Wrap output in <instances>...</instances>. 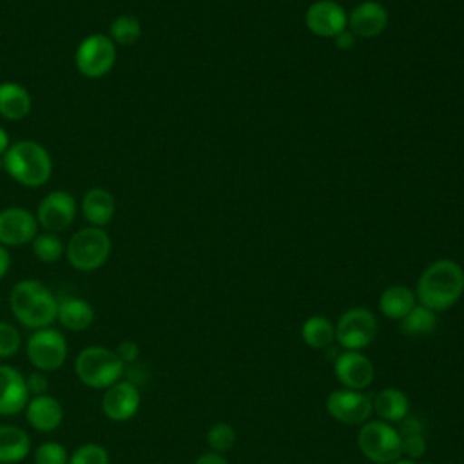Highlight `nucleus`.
<instances>
[{"instance_id":"1","label":"nucleus","mask_w":464,"mask_h":464,"mask_svg":"<svg viewBox=\"0 0 464 464\" xmlns=\"http://www.w3.org/2000/svg\"><path fill=\"white\" fill-rule=\"evenodd\" d=\"M9 312L27 330L53 326L58 317V297L40 279L25 277L16 281L7 295Z\"/></svg>"},{"instance_id":"2","label":"nucleus","mask_w":464,"mask_h":464,"mask_svg":"<svg viewBox=\"0 0 464 464\" xmlns=\"http://www.w3.org/2000/svg\"><path fill=\"white\" fill-rule=\"evenodd\" d=\"M464 292V270L453 259H437L424 268L417 281L415 297L419 304L444 312L451 308Z\"/></svg>"},{"instance_id":"3","label":"nucleus","mask_w":464,"mask_h":464,"mask_svg":"<svg viewBox=\"0 0 464 464\" xmlns=\"http://www.w3.org/2000/svg\"><path fill=\"white\" fill-rule=\"evenodd\" d=\"M4 170L18 185L40 188L53 176V158L40 141L16 140L4 154Z\"/></svg>"},{"instance_id":"4","label":"nucleus","mask_w":464,"mask_h":464,"mask_svg":"<svg viewBox=\"0 0 464 464\" xmlns=\"http://www.w3.org/2000/svg\"><path fill=\"white\" fill-rule=\"evenodd\" d=\"M74 373L78 381L92 390H105L125 375V364L114 348L105 344L83 346L74 357Z\"/></svg>"},{"instance_id":"5","label":"nucleus","mask_w":464,"mask_h":464,"mask_svg":"<svg viewBox=\"0 0 464 464\" xmlns=\"http://www.w3.org/2000/svg\"><path fill=\"white\" fill-rule=\"evenodd\" d=\"M112 241L102 227H82L65 243V259L78 272L100 270L111 257Z\"/></svg>"},{"instance_id":"6","label":"nucleus","mask_w":464,"mask_h":464,"mask_svg":"<svg viewBox=\"0 0 464 464\" xmlns=\"http://www.w3.org/2000/svg\"><path fill=\"white\" fill-rule=\"evenodd\" d=\"M24 350L33 370L44 373L60 370L69 357L67 337L54 326L33 330L24 343Z\"/></svg>"},{"instance_id":"7","label":"nucleus","mask_w":464,"mask_h":464,"mask_svg":"<svg viewBox=\"0 0 464 464\" xmlns=\"http://www.w3.org/2000/svg\"><path fill=\"white\" fill-rule=\"evenodd\" d=\"M118 60L116 44L103 33H91L78 44L74 51V65L78 72L89 80L109 74Z\"/></svg>"},{"instance_id":"8","label":"nucleus","mask_w":464,"mask_h":464,"mask_svg":"<svg viewBox=\"0 0 464 464\" xmlns=\"http://www.w3.org/2000/svg\"><path fill=\"white\" fill-rule=\"evenodd\" d=\"M361 453L375 464H390L401 459V435L384 420H366L357 435Z\"/></svg>"},{"instance_id":"9","label":"nucleus","mask_w":464,"mask_h":464,"mask_svg":"<svg viewBox=\"0 0 464 464\" xmlns=\"http://www.w3.org/2000/svg\"><path fill=\"white\" fill-rule=\"evenodd\" d=\"M78 210L80 208L76 198L69 190L56 188L47 192L38 201L34 216L40 228H44L45 232L60 234L74 223Z\"/></svg>"},{"instance_id":"10","label":"nucleus","mask_w":464,"mask_h":464,"mask_svg":"<svg viewBox=\"0 0 464 464\" xmlns=\"http://www.w3.org/2000/svg\"><path fill=\"white\" fill-rule=\"evenodd\" d=\"M377 334V319L364 306H353L346 310L335 324V341L344 350L366 348Z\"/></svg>"},{"instance_id":"11","label":"nucleus","mask_w":464,"mask_h":464,"mask_svg":"<svg viewBox=\"0 0 464 464\" xmlns=\"http://www.w3.org/2000/svg\"><path fill=\"white\" fill-rule=\"evenodd\" d=\"M326 411L337 422L350 424V426H355V424L362 426L370 419L373 411V404H372V397L361 390L339 388L326 397Z\"/></svg>"},{"instance_id":"12","label":"nucleus","mask_w":464,"mask_h":464,"mask_svg":"<svg viewBox=\"0 0 464 464\" xmlns=\"http://www.w3.org/2000/svg\"><path fill=\"white\" fill-rule=\"evenodd\" d=\"M141 406V390L129 379H120L103 390L100 408L102 413L112 422L130 420Z\"/></svg>"},{"instance_id":"13","label":"nucleus","mask_w":464,"mask_h":464,"mask_svg":"<svg viewBox=\"0 0 464 464\" xmlns=\"http://www.w3.org/2000/svg\"><path fill=\"white\" fill-rule=\"evenodd\" d=\"M38 228L34 212L25 207L14 205L0 210V245L7 248L31 245Z\"/></svg>"},{"instance_id":"14","label":"nucleus","mask_w":464,"mask_h":464,"mask_svg":"<svg viewBox=\"0 0 464 464\" xmlns=\"http://www.w3.org/2000/svg\"><path fill=\"white\" fill-rule=\"evenodd\" d=\"M29 397L25 373L9 362H0V417L24 413Z\"/></svg>"},{"instance_id":"15","label":"nucleus","mask_w":464,"mask_h":464,"mask_svg":"<svg viewBox=\"0 0 464 464\" xmlns=\"http://www.w3.org/2000/svg\"><path fill=\"white\" fill-rule=\"evenodd\" d=\"M334 373L343 388L361 392L366 390L375 377L372 361L357 350H344L343 353H339L334 362Z\"/></svg>"},{"instance_id":"16","label":"nucleus","mask_w":464,"mask_h":464,"mask_svg":"<svg viewBox=\"0 0 464 464\" xmlns=\"http://www.w3.org/2000/svg\"><path fill=\"white\" fill-rule=\"evenodd\" d=\"M304 24L315 36L335 38L348 27V16L337 2L319 0L306 9Z\"/></svg>"},{"instance_id":"17","label":"nucleus","mask_w":464,"mask_h":464,"mask_svg":"<svg viewBox=\"0 0 464 464\" xmlns=\"http://www.w3.org/2000/svg\"><path fill=\"white\" fill-rule=\"evenodd\" d=\"M24 415H25L27 424L34 431L53 433L62 426L65 411H63L62 402L54 395L44 393V395L29 397V402L24 410Z\"/></svg>"},{"instance_id":"18","label":"nucleus","mask_w":464,"mask_h":464,"mask_svg":"<svg viewBox=\"0 0 464 464\" xmlns=\"http://www.w3.org/2000/svg\"><path fill=\"white\" fill-rule=\"evenodd\" d=\"M388 25V13L382 4L375 0L361 2L348 16V29L353 36L375 38Z\"/></svg>"},{"instance_id":"19","label":"nucleus","mask_w":464,"mask_h":464,"mask_svg":"<svg viewBox=\"0 0 464 464\" xmlns=\"http://www.w3.org/2000/svg\"><path fill=\"white\" fill-rule=\"evenodd\" d=\"M78 208L89 225L105 228L116 214V198L105 187H91L83 192Z\"/></svg>"},{"instance_id":"20","label":"nucleus","mask_w":464,"mask_h":464,"mask_svg":"<svg viewBox=\"0 0 464 464\" xmlns=\"http://www.w3.org/2000/svg\"><path fill=\"white\" fill-rule=\"evenodd\" d=\"M96 319V312L92 304L87 299L67 295L58 299V317L56 321L60 323L62 328L80 334L85 332L92 326Z\"/></svg>"},{"instance_id":"21","label":"nucleus","mask_w":464,"mask_h":464,"mask_svg":"<svg viewBox=\"0 0 464 464\" xmlns=\"http://www.w3.org/2000/svg\"><path fill=\"white\" fill-rule=\"evenodd\" d=\"M31 451L33 442L27 430L13 422L0 424V464L22 462Z\"/></svg>"},{"instance_id":"22","label":"nucleus","mask_w":464,"mask_h":464,"mask_svg":"<svg viewBox=\"0 0 464 464\" xmlns=\"http://www.w3.org/2000/svg\"><path fill=\"white\" fill-rule=\"evenodd\" d=\"M33 98L29 91L16 82H0V118L7 121H20L29 116Z\"/></svg>"},{"instance_id":"23","label":"nucleus","mask_w":464,"mask_h":464,"mask_svg":"<svg viewBox=\"0 0 464 464\" xmlns=\"http://www.w3.org/2000/svg\"><path fill=\"white\" fill-rule=\"evenodd\" d=\"M373 411L384 422H401L410 413V399L399 388H384L372 399Z\"/></svg>"},{"instance_id":"24","label":"nucleus","mask_w":464,"mask_h":464,"mask_svg":"<svg viewBox=\"0 0 464 464\" xmlns=\"http://www.w3.org/2000/svg\"><path fill=\"white\" fill-rule=\"evenodd\" d=\"M415 304V292L404 285H393L386 288L379 297L381 314L393 321H401Z\"/></svg>"},{"instance_id":"25","label":"nucleus","mask_w":464,"mask_h":464,"mask_svg":"<svg viewBox=\"0 0 464 464\" xmlns=\"http://www.w3.org/2000/svg\"><path fill=\"white\" fill-rule=\"evenodd\" d=\"M301 337L306 346L323 350L335 341V326L324 315H312L303 323Z\"/></svg>"},{"instance_id":"26","label":"nucleus","mask_w":464,"mask_h":464,"mask_svg":"<svg viewBox=\"0 0 464 464\" xmlns=\"http://www.w3.org/2000/svg\"><path fill=\"white\" fill-rule=\"evenodd\" d=\"M401 328L410 337L430 335L437 328V312H433V310H430V308H426L422 304H415L401 319Z\"/></svg>"},{"instance_id":"27","label":"nucleus","mask_w":464,"mask_h":464,"mask_svg":"<svg viewBox=\"0 0 464 464\" xmlns=\"http://www.w3.org/2000/svg\"><path fill=\"white\" fill-rule=\"evenodd\" d=\"M33 256L45 265H53L65 257V243L54 232H38L31 241Z\"/></svg>"},{"instance_id":"28","label":"nucleus","mask_w":464,"mask_h":464,"mask_svg":"<svg viewBox=\"0 0 464 464\" xmlns=\"http://www.w3.org/2000/svg\"><path fill=\"white\" fill-rule=\"evenodd\" d=\"M141 22L134 14H118L109 24V38L116 45H132L141 38Z\"/></svg>"},{"instance_id":"29","label":"nucleus","mask_w":464,"mask_h":464,"mask_svg":"<svg viewBox=\"0 0 464 464\" xmlns=\"http://www.w3.org/2000/svg\"><path fill=\"white\" fill-rule=\"evenodd\" d=\"M69 464H111V455L103 444L83 442L69 453Z\"/></svg>"},{"instance_id":"30","label":"nucleus","mask_w":464,"mask_h":464,"mask_svg":"<svg viewBox=\"0 0 464 464\" xmlns=\"http://www.w3.org/2000/svg\"><path fill=\"white\" fill-rule=\"evenodd\" d=\"M34 464H69V451L58 440H44L33 450Z\"/></svg>"},{"instance_id":"31","label":"nucleus","mask_w":464,"mask_h":464,"mask_svg":"<svg viewBox=\"0 0 464 464\" xmlns=\"http://www.w3.org/2000/svg\"><path fill=\"white\" fill-rule=\"evenodd\" d=\"M236 430L228 422H216L207 431V444L210 451L216 453H227L236 444Z\"/></svg>"},{"instance_id":"32","label":"nucleus","mask_w":464,"mask_h":464,"mask_svg":"<svg viewBox=\"0 0 464 464\" xmlns=\"http://www.w3.org/2000/svg\"><path fill=\"white\" fill-rule=\"evenodd\" d=\"M22 346L24 339L20 330L13 323L0 319V361L14 357Z\"/></svg>"},{"instance_id":"33","label":"nucleus","mask_w":464,"mask_h":464,"mask_svg":"<svg viewBox=\"0 0 464 464\" xmlns=\"http://www.w3.org/2000/svg\"><path fill=\"white\" fill-rule=\"evenodd\" d=\"M401 451L411 460L420 459L426 453V437H424V433L401 437Z\"/></svg>"},{"instance_id":"34","label":"nucleus","mask_w":464,"mask_h":464,"mask_svg":"<svg viewBox=\"0 0 464 464\" xmlns=\"http://www.w3.org/2000/svg\"><path fill=\"white\" fill-rule=\"evenodd\" d=\"M25 384H27V392L31 397L49 393V377H47V373H44L40 370L29 372L25 375Z\"/></svg>"},{"instance_id":"35","label":"nucleus","mask_w":464,"mask_h":464,"mask_svg":"<svg viewBox=\"0 0 464 464\" xmlns=\"http://www.w3.org/2000/svg\"><path fill=\"white\" fill-rule=\"evenodd\" d=\"M114 352L118 353V357H120V361L125 364V368L136 364V361L140 359V346H138L136 341H130V339L120 341V343L116 344Z\"/></svg>"},{"instance_id":"36","label":"nucleus","mask_w":464,"mask_h":464,"mask_svg":"<svg viewBox=\"0 0 464 464\" xmlns=\"http://www.w3.org/2000/svg\"><path fill=\"white\" fill-rule=\"evenodd\" d=\"M192 464H228V462L221 453L207 451V453H201Z\"/></svg>"},{"instance_id":"37","label":"nucleus","mask_w":464,"mask_h":464,"mask_svg":"<svg viewBox=\"0 0 464 464\" xmlns=\"http://www.w3.org/2000/svg\"><path fill=\"white\" fill-rule=\"evenodd\" d=\"M11 263H13V257H11V252L7 246L0 245V279H4L11 268Z\"/></svg>"},{"instance_id":"38","label":"nucleus","mask_w":464,"mask_h":464,"mask_svg":"<svg viewBox=\"0 0 464 464\" xmlns=\"http://www.w3.org/2000/svg\"><path fill=\"white\" fill-rule=\"evenodd\" d=\"M334 40H335V45H337L339 49H343V51H344V49H350V47L353 45L355 36H353L350 31H346V29H344V31H343V33H339Z\"/></svg>"},{"instance_id":"39","label":"nucleus","mask_w":464,"mask_h":464,"mask_svg":"<svg viewBox=\"0 0 464 464\" xmlns=\"http://www.w3.org/2000/svg\"><path fill=\"white\" fill-rule=\"evenodd\" d=\"M11 147V140H9V132L5 130V127L0 125V158H4V154L7 152V149Z\"/></svg>"},{"instance_id":"40","label":"nucleus","mask_w":464,"mask_h":464,"mask_svg":"<svg viewBox=\"0 0 464 464\" xmlns=\"http://www.w3.org/2000/svg\"><path fill=\"white\" fill-rule=\"evenodd\" d=\"M390 464H417V462L411 460V459H397V460H393Z\"/></svg>"},{"instance_id":"41","label":"nucleus","mask_w":464,"mask_h":464,"mask_svg":"<svg viewBox=\"0 0 464 464\" xmlns=\"http://www.w3.org/2000/svg\"><path fill=\"white\" fill-rule=\"evenodd\" d=\"M0 170H4V158H0Z\"/></svg>"}]
</instances>
